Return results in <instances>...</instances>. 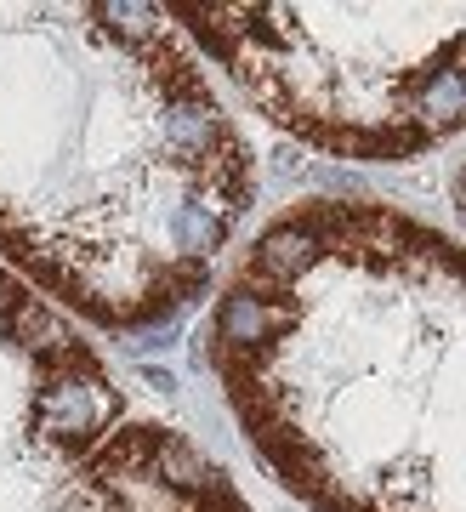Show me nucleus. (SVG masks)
<instances>
[{"label":"nucleus","mask_w":466,"mask_h":512,"mask_svg":"<svg viewBox=\"0 0 466 512\" xmlns=\"http://www.w3.org/2000/svg\"><path fill=\"white\" fill-rule=\"evenodd\" d=\"M120 416V393L108 382H80V376H46L35 393V433L57 444V450H86L108 421Z\"/></svg>","instance_id":"f257e3e1"},{"label":"nucleus","mask_w":466,"mask_h":512,"mask_svg":"<svg viewBox=\"0 0 466 512\" xmlns=\"http://www.w3.org/2000/svg\"><path fill=\"white\" fill-rule=\"evenodd\" d=\"M285 325H290V308L245 291V285L233 296H222V308H216V342L228 353H262V342H273Z\"/></svg>","instance_id":"f03ea898"},{"label":"nucleus","mask_w":466,"mask_h":512,"mask_svg":"<svg viewBox=\"0 0 466 512\" xmlns=\"http://www.w3.org/2000/svg\"><path fill=\"white\" fill-rule=\"evenodd\" d=\"M319 251H324V245L307 234L302 217H296V222H279V228H273V234L251 251V274H245V279H251V285H273V291H285L290 279L302 274V268H307ZM251 285H245V291H251Z\"/></svg>","instance_id":"7ed1b4c3"},{"label":"nucleus","mask_w":466,"mask_h":512,"mask_svg":"<svg viewBox=\"0 0 466 512\" xmlns=\"http://www.w3.org/2000/svg\"><path fill=\"white\" fill-rule=\"evenodd\" d=\"M165 444V427H126V433H114V439L91 456L86 478H120V473H143L154 467V450Z\"/></svg>","instance_id":"20e7f679"},{"label":"nucleus","mask_w":466,"mask_h":512,"mask_svg":"<svg viewBox=\"0 0 466 512\" xmlns=\"http://www.w3.org/2000/svg\"><path fill=\"white\" fill-rule=\"evenodd\" d=\"M171 239H177V251L182 256H205V251H216L222 239H228V222H222V211L216 205H199V194H188V200L171 211Z\"/></svg>","instance_id":"39448f33"},{"label":"nucleus","mask_w":466,"mask_h":512,"mask_svg":"<svg viewBox=\"0 0 466 512\" xmlns=\"http://www.w3.org/2000/svg\"><path fill=\"white\" fill-rule=\"evenodd\" d=\"M154 473H160L171 490H199L211 467H205V456H199L188 439H171V433H165V444L154 450Z\"/></svg>","instance_id":"423d86ee"},{"label":"nucleus","mask_w":466,"mask_h":512,"mask_svg":"<svg viewBox=\"0 0 466 512\" xmlns=\"http://www.w3.org/2000/svg\"><path fill=\"white\" fill-rule=\"evenodd\" d=\"M97 18L126 40H148L160 29V12H154V6H131V0H108V6H97Z\"/></svg>","instance_id":"0eeeda50"},{"label":"nucleus","mask_w":466,"mask_h":512,"mask_svg":"<svg viewBox=\"0 0 466 512\" xmlns=\"http://www.w3.org/2000/svg\"><path fill=\"white\" fill-rule=\"evenodd\" d=\"M415 109H421V114H438V126H455V114H461V74L444 69V74L427 86V97H421Z\"/></svg>","instance_id":"6e6552de"},{"label":"nucleus","mask_w":466,"mask_h":512,"mask_svg":"<svg viewBox=\"0 0 466 512\" xmlns=\"http://www.w3.org/2000/svg\"><path fill=\"white\" fill-rule=\"evenodd\" d=\"M143 382H154L160 393H171V387H177V376H171V370H160V365H143Z\"/></svg>","instance_id":"1a4fd4ad"}]
</instances>
